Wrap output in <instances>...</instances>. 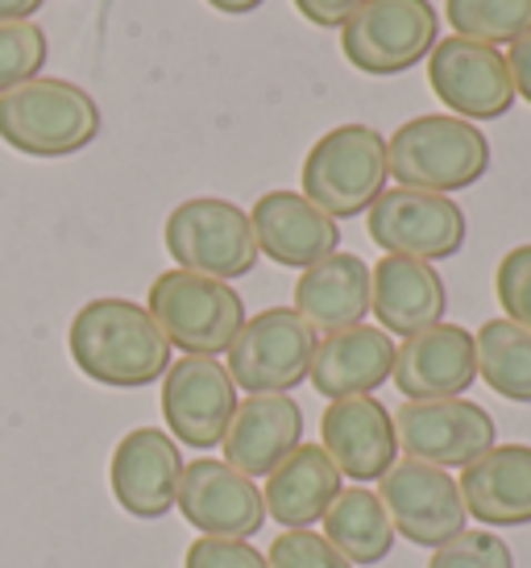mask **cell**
<instances>
[{
  "label": "cell",
  "mask_w": 531,
  "mask_h": 568,
  "mask_svg": "<svg viewBox=\"0 0 531 568\" xmlns=\"http://www.w3.org/2000/svg\"><path fill=\"white\" fill-rule=\"evenodd\" d=\"M71 362L83 378L117 390H138L171 369V341L133 300L83 303L67 332Z\"/></svg>",
  "instance_id": "1"
},
{
  "label": "cell",
  "mask_w": 531,
  "mask_h": 568,
  "mask_svg": "<svg viewBox=\"0 0 531 568\" xmlns=\"http://www.w3.org/2000/svg\"><path fill=\"white\" fill-rule=\"evenodd\" d=\"M387 171L399 187L453 195L490 171V142L473 121L453 112H428L403 121L387 138Z\"/></svg>",
  "instance_id": "2"
},
{
  "label": "cell",
  "mask_w": 531,
  "mask_h": 568,
  "mask_svg": "<svg viewBox=\"0 0 531 568\" xmlns=\"http://www.w3.org/2000/svg\"><path fill=\"white\" fill-rule=\"evenodd\" d=\"M100 133V109L79 83L38 75L0 92V142L30 159H67Z\"/></svg>",
  "instance_id": "3"
},
{
  "label": "cell",
  "mask_w": 531,
  "mask_h": 568,
  "mask_svg": "<svg viewBox=\"0 0 531 568\" xmlns=\"http://www.w3.org/2000/svg\"><path fill=\"white\" fill-rule=\"evenodd\" d=\"M387 138L370 125H337L308 150L299 183L303 195L332 221H353L370 212L387 191Z\"/></svg>",
  "instance_id": "4"
},
{
  "label": "cell",
  "mask_w": 531,
  "mask_h": 568,
  "mask_svg": "<svg viewBox=\"0 0 531 568\" xmlns=\"http://www.w3.org/2000/svg\"><path fill=\"white\" fill-rule=\"evenodd\" d=\"M146 312L154 316L171 348H183V357H220L229 353L237 332L246 324V303L229 283L203 278L191 270H167L150 283Z\"/></svg>",
  "instance_id": "5"
},
{
  "label": "cell",
  "mask_w": 531,
  "mask_h": 568,
  "mask_svg": "<svg viewBox=\"0 0 531 568\" xmlns=\"http://www.w3.org/2000/svg\"><path fill=\"white\" fill-rule=\"evenodd\" d=\"M162 237H167V253L174 257V266L203 274V278H220V283L246 278L262 257L250 212L217 195L183 200L167 216Z\"/></svg>",
  "instance_id": "6"
},
{
  "label": "cell",
  "mask_w": 531,
  "mask_h": 568,
  "mask_svg": "<svg viewBox=\"0 0 531 568\" xmlns=\"http://www.w3.org/2000/svg\"><path fill=\"white\" fill-rule=\"evenodd\" d=\"M315 341V328L295 307H266L258 316H246L224 353V369L246 395H291L299 382H308Z\"/></svg>",
  "instance_id": "7"
},
{
  "label": "cell",
  "mask_w": 531,
  "mask_h": 568,
  "mask_svg": "<svg viewBox=\"0 0 531 568\" xmlns=\"http://www.w3.org/2000/svg\"><path fill=\"white\" fill-rule=\"evenodd\" d=\"M440 42V17L432 0H365L341 26L349 67L365 75H403L423 63Z\"/></svg>",
  "instance_id": "8"
},
{
  "label": "cell",
  "mask_w": 531,
  "mask_h": 568,
  "mask_svg": "<svg viewBox=\"0 0 531 568\" xmlns=\"http://www.w3.org/2000/svg\"><path fill=\"white\" fill-rule=\"evenodd\" d=\"M365 229L382 253L444 262L465 245V212L453 195H432L415 187H387L365 212Z\"/></svg>",
  "instance_id": "9"
},
{
  "label": "cell",
  "mask_w": 531,
  "mask_h": 568,
  "mask_svg": "<svg viewBox=\"0 0 531 568\" xmlns=\"http://www.w3.org/2000/svg\"><path fill=\"white\" fill-rule=\"evenodd\" d=\"M394 440L411 460L437 469H465L499 440L494 415L469 398H423L391 415Z\"/></svg>",
  "instance_id": "10"
},
{
  "label": "cell",
  "mask_w": 531,
  "mask_h": 568,
  "mask_svg": "<svg viewBox=\"0 0 531 568\" xmlns=\"http://www.w3.org/2000/svg\"><path fill=\"white\" fill-rule=\"evenodd\" d=\"M378 503L387 506L394 536L411 539L415 548H432V552L461 536L469 519L453 474L411 457L394 460L382 474Z\"/></svg>",
  "instance_id": "11"
},
{
  "label": "cell",
  "mask_w": 531,
  "mask_h": 568,
  "mask_svg": "<svg viewBox=\"0 0 531 568\" xmlns=\"http://www.w3.org/2000/svg\"><path fill=\"white\" fill-rule=\"evenodd\" d=\"M428 83L444 109L461 121H499L515 104L507 54L473 38H440L428 54Z\"/></svg>",
  "instance_id": "12"
},
{
  "label": "cell",
  "mask_w": 531,
  "mask_h": 568,
  "mask_svg": "<svg viewBox=\"0 0 531 568\" xmlns=\"http://www.w3.org/2000/svg\"><path fill=\"white\" fill-rule=\"evenodd\" d=\"M174 510H183V519L200 536H220V539H250L262 531L266 523L262 489L253 486L246 474H237L233 465L212 457L183 465Z\"/></svg>",
  "instance_id": "13"
},
{
  "label": "cell",
  "mask_w": 531,
  "mask_h": 568,
  "mask_svg": "<svg viewBox=\"0 0 531 568\" xmlns=\"http://www.w3.org/2000/svg\"><path fill=\"white\" fill-rule=\"evenodd\" d=\"M237 410V386L217 357H183L162 374V419L188 448H217Z\"/></svg>",
  "instance_id": "14"
},
{
  "label": "cell",
  "mask_w": 531,
  "mask_h": 568,
  "mask_svg": "<svg viewBox=\"0 0 531 568\" xmlns=\"http://www.w3.org/2000/svg\"><path fill=\"white\" fill-rule=\"evenodd\" d=\"M179 477H183V453L179 440L162 427H133L117 444L109 465L112 498L133 519H162L167 510H174Z\"/></svg>",
  "instance_id": "15"
},
{
  "label": "cell",
  "mask_w": 531,
  "mask_h": 568,
  "mask_svg": "<svg viewBox=\"0 0 531 568\" xmlns=\"http://www.w3.org/2000/svg\"><path fill=\"white\" fill-rule=\"evenodd\" d=\"M391 382L403 390L407 403L423 398H461L478 382V357H473V332L461 324H432V328L407 336L394 348Z\"/></svg>",
  "instance_id": "16"
},
{
  "label": "cell",
  "mask_w": 531,
  "mask_h": 568,
  "mask_svg": "<svg viewBox=\"0 0 531 568\" xmlns=\"http://www.w3.org/2000/svg\"><path fill=\"white\" fill-rule=\"evenodd\" d=\"M320 440L349 481H382V474L399 460L394 419L374 395L332 398L320 419Z\"/></svg>",
  "instance_id": "17"
},
{
  "label": "cell",
  "mask_w": 531,
  "mask_h": 568,
  "mask_svg": "<svg viewBox=\"0 0 531 568\" xmlns=\"http://www.w3.org/2000/svg\"><path fill=\"white\" fill-rule=\"evenodd\" d=\"M258 253L291 270H308L341 250V224L303 195V191H266L250 207Z\"/></svg>",
  "instance_id": "18"
},
{
  "label": "cell",
  "mask_w": 531,
  "mask_h": 568,
  "mask_svg": "<svg viewBox=\"0 0 531 568\" xmlns=\"http://www.w3.org/2000/svg\"><path fill=\"white\" fill-rule=\"evenodd\" d=\"M303 444V410L291 395H246L224 427V465L237 474L270 477Z\"/></svg>",
  "instance_id": "19"
},
{
  "label": "cell",
  "mask_w": 531,
  "mask_h": 568,
  "mask_svg": "<svg viewBox=\"0 0 531 568\" xmlns=\"http://www.w3.org/2000/svg\"><path fill=\"white\" fill-rule=\"evenodd\" d=\"M449 291L432 262L382 253V262L370 270V312L387 336H415L444 320Z\"/></svg>",
  "instance_id": "20"
},
{
  "label": "cell",
  "mask_w": 531,
  "mask_h": 568,
  "mask_svg": "<svg viewBox=\"0 0 531 568\" xmlns=\"http://www.w3.org/2000/svg\"><path fill=\"white\" fill-rule=\"evenodd\" d=\"M394 369V341L378 324H353L341 332H324L315 341L312 369L308 382L315 395L332 398H358L374 395L382 382H391Z\"/></svg>",
  "instance_id": "21"
},
{
  "label": "cell",
  "mask_w": 531,
  "mask_h": 568,
  "mask_svg": "<svg viewBox=\"0 0 531 568\" xmlns=\"http://www.w3.org/2000/svg\"><path fill=\"white\" fill-rule=\"evenodd\" d=\"M461 503L485 527H528L531 523V448L494 444L461 469Z\"/></svg>",
  "instance_id": "22"
},
{
  "label": "cell",
  "mask_w": 531,
  "mask_h": 568,
  "mask_svg": "<svg viewBox=\"0 0 531 568\" xmlns=\"http://www.w3.org/2000/svg\"><path fill=\"white\" fill-rule=\"evenodd\" d=\"M341 481V469L332 465V457L320 444H299L295 453L266 477V515H274L287 531H303L329 515V506L344 489Z\"/></svg>",
  "instance_id": "23"
},
{
  "label": "cell",
  "mask_w": 531,
  "mask_h": 568,
  "mask_svg": "<svg viewBox=\"0 0 531 568\" xmlns=\"http://www.w3.org/2000/svg\"><path fill=\"white\" fill-rule=\"evenodd\" d=\"M295 312L315 332H341L370 316V266L358 253H329L295 283Z\"/></svg>",
  "instance_id": "24"
},
{
  "label": "cell",
  "mask_w": 531,
  "mask_h": 568,
  "mask_svg": "<svg viewBox=\"0 0 531 568\" xmlns=\"http://www.w3.org/2000/svg\"><path fill=\"white\" fill-rule=\"evenodd\" d=\"M324 539L349 560V565H382L394 548V527L387 506L378 503V494H370L365 486L341 489L337 503L324 515Z\"/></svg>",
  "instance_id": "25"
},
{
  "label": "cell",
  "mask_w": 531,
  "mask_h": 568,
  "mask_svg": "<svg viewBox=\"0 0 531 568\" xmlns=\"http://www.w3.org/2000/svg\"><path fill=\"white\" fill-rule=\"evenodd\" d=\"M478 378L507 403H531V332L511 320H485L473 332Z\"/></svg>",
  "instance_id": "26"
},
{
  "label": "cell",
  "mask_w": 531,
  "mask_h": 568,
  "mask_svg": "<svg viewBox=\"0 0 531 568\" xmlns=\"http://www.w3.org/2000/svg\"><path fill=\"white\" fill-rule=\"evenodd\" d=\"M444 17L457 38L485 47H511L531 33V0H444Z\"/></svg>",
  "instance_id": "27"
},
{
  "label": "cell",
  "mask_w": 531,
  "mask_h": 568,
  "mask_svg": "<svg viewBox=\"0 0 531 568\" xmlns=\"http://www.w3.org/2000/svg\"><path fill=\"white\" fill-rule=\"evenodd\" d=\"M47 54L50 42L38 21H4L0 26V92L38 80Z\"/></svg>",
  "instance_id": "28"
},
{
  "label": "cell",
  "mask_w": 531,
  "mask_h": 568,
  "mask_svg": "<svg viewBox=\"0 0 531 568\" xmlns=\"http://www.w3.org/2000/svg\"><path fill=\"white\" fill-rule=\"evenodd\" d=\"M494 295H499L502 316L531 332V241L502 253L494 270Z\"/></svg>",
  "instance_id": "29"
},
{
  "label": "cell",
  "mask_w": 531,
  "mask_h": 568,
  "mask_svg": "<svg viewBox=\"0 0 531 568\" xmlns=\"http://www.w3.org/2000/svg\"><path fill=\"white\" fill-rule=\"evenodd\" d=\"M428 568H515V556L507 548V539L478 527V531H461L444 548H437Z\"/></svg>",
  "instance_id": "30"
},
{
  "label": "cell",
  "mask_w": 531,
  "mask_h": 568,
  "mask_svg": "<svg viewBox=\"0 0 531 568\" xmlns=\"http://www.w3.org/2000/svg\"><path fill=\"white\" fill-rule=\"evenodd\" d=\"M270 568H353L324 536H315L312 527L303 531H282L270 552H266Z\"/></svg>",
  "instance_id": "31"
},
{
  "label": "cell",
  "mask_w": 531,
  "mask_h": 568,
  "mask_svg": "<svg viewBox=\"0 0 531 568\" xmlns=\"http://www.w3.org/2000/svg\"><path fill=\"white\" fill-rule=\"evenodd\" d=\"M183 568H270V565H266V556L253 548L250 539L203 536V539H191Z\"/></svg>",
  "instance_id": "32"
},
{
  "label": "cell",
  "mask_w": 531,
  "mask_h": 568,
  "mask_svg": "<svg viewBox=\"0 0 531 568\" xmlns=\"http://www.w3.org/2000/svg\"><path fill=\"white\" fill-rule=\"evenodd\" d=\"M361 4H365V0H295V9L303 13V21H312L320 30H341Z\"/></svg>",
  "instance_id": "33"
},
{
  "label": "cell",
  "mask_w": 531,
  "mask_h": 568,
  "mask_svg": "<svg viewBox=\"0 0 531 568\" xmlns=\"http://www.w3.org/2000/svg\"><path fill=\"white\" fill-rule=\"evenodd\" d=\"M507 71H511L515 95L531 104V33H523L519 42H511V50H507Z\"/></svg>",
  "instance_id": "34"
},
{
  "label": "cell",
  "mask_w": 531,
  "mask_h": 568,
  "mask_svg": "<svg viewBox=\"0 0 531 568\" xmlns=\"http://www.w3.org/2000/svg\"><path fill=\"white\" fill-rule=\"evenodd\" d=\"M47 0H0V26L4 21H30Z\"/></svg>",
  "instance_id": "35"
},
{
  "label": "cell",
  "mask_w": 531,
  "mask_h": 568,
  "mask_svg": "<svg viewBox=\"0 0 531 568\" xmlns=\"http://www.w3.org/2000/svg\"><path fill=\"white\" fill-rule=\"evenodd\" d=\"M217 13H229V17H241V13H253L262 0H208Z\"/></svg>",
  "instance_id": "36"
}]
</instances>
